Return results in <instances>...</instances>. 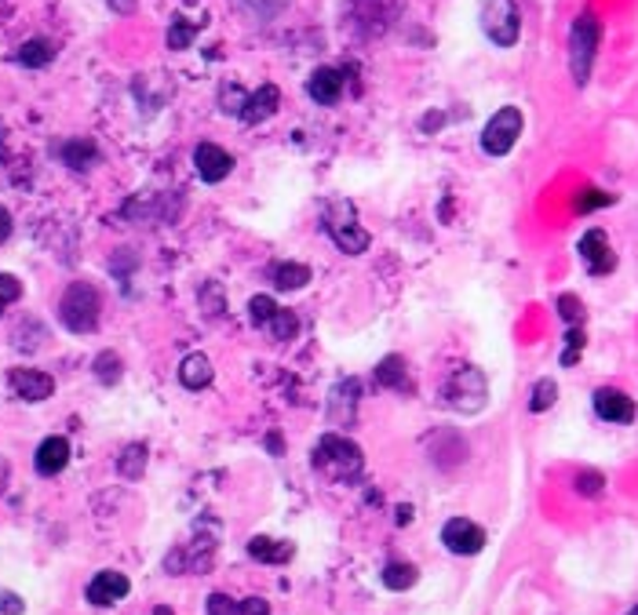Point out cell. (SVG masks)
<instances>
[{
    "instance_id": "cell-19",
    "label": "cell",
    "mask_w": 638,
    "mask_h": 615,
    "mask_svg": "<svg viewBox=\"0 0 638 615\" xmlns=\"http://www.w3.org/2000/svg\"><path fill=\"white\" fill-rule=\"evenodd\" d=\"M211 379H216V368H211V361L204 354H186L183 364H179V382L186 389H204L211 386Z\"/></svg>"
},
{
    "instance_id": "cell-1",
    "label": "cell",
    "mask_w": 638,
    "mask_h": 615,
    "mask_svg": "<svg viewBox=\"0 0 638 615\" xmlns=\"http://www.w3.org/2000/svg\"><path fill=\"white\" fill-rule=\"evenodd\" d=\"M314 470L325 474V477H332V481L350 484V481L361 477L365 456H361V448H358L354 440H347V437H340V433H329V437L317 440V448H314Z\"/></svg>"
},
{
    "instance_id": "cell-8",
    "label": "cell",
    "mask_w": 638,
    "mask_h": 615,
    "mask_svg": "<svg viewBox=\"0 0 638 615\" xmlns=\"http://www.w3.org/2000/svg\"><path fill=\"white\" fill-rule=\"evenodd\" d=\"M442 542L456 557H474V553L486 550V528L474 525L470 517H449L442 525Z\"/></svg>"
},
{
    "instance_id": "cell-2",
    "label": "cell",
    "mask_w": 638,
    "mask_h": 615,
    "mask_svg": "<svg viewBox=\"0 0 638 615\" xmlns=\"http://www.w3.org/2000/svg\"><path fill=\"white\" fill-rule=\"evenodd\" d=\"M599 44H602V22H599V15H591V12L576 15V22L569 30V70H573V81L580 88L588 84V77H591Z\"/></svg>"
},
{
    "instance_id": "cell-25",
    "label": "cell",
    "mask_w": 638,
    "mask_h": 615,
    "mask_svg": "<svg viewBox=\"0 0 638 615\" xmlns=\"http://www.w3.org/2000/svg\"><path fill=\"white\" fill-rule=\"evenodd\" d=\"M358 394H361V382H358V379H343V382L336 386V397H332V405H329V412H336V408L343 405V412H340L336 423H347V419L354 415V408H358Z\"/></svg>"
},
{
    "instance_id": "cell-44",
    "label": "cell",
    "mask_w": 638,
    "mask_h": 615,
    "mask_svg": "<svg viewBox=\"0 0 638 615\" xmlns=\"http://www.w3.org/2000/svg\"><path fill=\"white\" fill-rule=\"evenodd\" d=\"M627 615H638V604H634V608H631V611H627Z\"/></svg>"
},
{
    "instance_id": "cell-11",
    "label": "cell",
    "mask_w": 638,
    "mask_h": 615,
    "mask_svg": "<svg viewBox=\"0 0 638 615\" xmlns=\"http://www.w3.org/2000/svg\"><path fill=\"white\" fill-rule=\"evenodd\" d=\"M194 167H197V175L204 183H223L234 172V157L216 142H201L194 149Z\"/></svg>"
},
{
    "instance_id": "cell-32",
    "label": "cell",
    "mask_w": 638,
    "mask_h": 615,
    "mask_svg": "<svg viewBox=\"0 0 638 615\" xmlns=\"http://www.w3.org/2000/svg\"><path fill=\"white\" fill-rule=\"evenodd\" d=\"M220 102H223V114H234V117H241V114H245V102H248V95H245L241 88L227 84V88H223V95H220Z\"/></svg>"
},
{
    "instance_id": "cell-43",
    "label": "cell",
    "mask_w": 638,
    "mask_h": 615,
    "mask_svg": "<svg viewBox=\"0 0 638 615\" xmlns=\"http://www.w3.org/2000/svg\"><path fill=\"white\" fill-rule=\"evenodd\" d=\"M153 615H172V608H157V611H153Z\"/></svg>"
},
{
    "instance_id": "cell-31",
    "label": "cell",
    "mask_w": 638,
    "mask_h": 615,
    "mask_svg": "<svg viewBox=\"0 0 638 615\" xmlns=\"http://www.w3.org/2000/svg\"><path fill=\"white\" fill-rule=\"evenodd\" d=\"M583 328L580 324H569L565 328V350H562V368H573L576 361H580V350H583Z\"/></svg>"
},
{
    "instance_id": "cell-40",
    "label": "cell",
    "mask_w": 638,
    "mask_h": 615,
    "mask_svg": "<svg viewBox=\"0 0 638 615\" xmlns=\"http://www.w3.org/2000/svg\"><path fill=\"white\" fill-rule=\"evenodd\" d=\"M8 237H12V211L0 208V241H8Z\"/></svg>"
},
{
    "instance_id": "cell-27",
    "label": "cell",
    "mask_w": 638,
    "mask_h": 615,
    "mask_svg": "<svg viewBox=\"0 0 638 615\" xmlns=\"http://www.w3.org/2000/svg\"><path fill=\"white\" fill-rule=\"evenodd\" d=\"M117 470H121V477L139 481V477H142V470H146V444H128L125 456L117 459Z\"/></svg>"
},
{
    "instance_id": "cell-38",
    "label": "cell",
    "mask_w": 638,
    "mask_h": 615,
    "mask_svg": "<svg viewBox=\"0 0 638 615\" xmlns=\"http://www.w3.org/2000/svg\"><path fill=\"white\" fill-rule=\"evenodd\" d=\"M0 611H8V615H22V601L15 594H0Z\"/></svg>"
},
{
    "instance_id": "cell-7",
    "label": "cell",
    "mask_w": 638,
    "mask_h": 615,
    "mask_svg": "<svg viewBox=\"0 0 638 615\" xmlns=\"http://www.w3.org/2000/svg\"><path fill=\"white\" fill-rule=\"evenodd\" d=\"M329 234H332V241L340 244V252H347V255H365L368 244H372L368 230L358 222V215H354L350 204H336V208H332V215H329Z\"/></svg>"
},
{
    "instance_id": "cell-10",
    "label": "cell",
    "mask_w": 638,
    "mask_h": 615,
    "mask_svg": "<svg viewBox=\"0 0 638 615\" xmlns=\"http://www.w3.org/2000/svg\"><path fill=\"white\" fill-rule=\"evenodd\" d=\"M128 590H132V583H128V576H125V572L106 568V572H99V576L88 583L84 597H88V604H95V608H110V604L125 601V597H128Z\"/></svg>"
},
{
    "instance_id": "cell-41",
    "label": "cell",
    "mask_w": 638,
    "mask_h": 615,
    "mask_svg": "<svg viewBox=\"0 0 638 615\" xmlns=\"http://www.w3.org/2000/svg\"><path fill=\"white\" fill-rule=\"evenodd\" d=\"M8 477H12V466L0 459V495H4V488H8Z\"/></svg>"
},
{
    "instance_id": "cell-36",
    "label": "cell",
    "mask_w": 638,
    "mask_h": 615,
    "mask_svg": "<svg viewBox=\"0 0 638 615\" xmlns=\"http://www.w3.org/2000/svg\"><path fill=\"white\" fill-rule=\"evenodd\" d=\"M19 295H22L19 277H12V273H0V303H4V306H12V303H19Z\"/></svg>"
},
{
    "instance_id": "cell-21",
    "label": "cell",
    "mask_w": 638,
    "mask_h": 615,
    "mask_svg": "<svg viewBox=\"0 0 638 615\" xmlns=\"http://www.w3.org/2000/svg\"><path fill=\"white\" fill-rule=\"evenodd\" d=\"M271 281H274L278 292H299V288L310 285V266H303V262H281V266H274Z\"/></svg>"
},
{
    "instance_id": "cell-42",
    "label": "cell",
    "mask_w": 638,
    "mask_h": 615,
    "mask_svg": "<svg viewBox=\"0 0 638 615\" xmlns=\"http://www.w3.org/2000/svg\"><path fill=\"white\" fill-rule=\"evenodd\" d=\"M412 514H416L412 507H398V525H409V521H412Z\"/></svg>"
},
{
    "instance_id": "cell-26",
    "label": "cell",
    "mask_w": 638,
    "mask_h": 615,
    "mask_svg": "<svg viewBox=\"0 0 638 615\" xmlns=\"http://www.w3.org/2000/svg\"><path fill=\"white\" fill-rule=\"evenodd\" d=\"M263 331H267L274 343H289V339H296V335H299V320H296V313H292V310H285V306H281Z\"/></svg>"
},
{
    "instance_id": "cell-29",
    "label": "cell",
    "mask_w": 638,
    "mask_h": 615,
    "mask_svg": "<svg viewBox=\"0 0 638 615\" xmlns=\"http://www.w3.org/2000/svg\"><path fill=\"white\" fill-rule=\"evenodd\" d=\"M278 310H281V306H278L271 295H252V299H248V317H252L255 328H267Z\"/></svg>"
},
{
    "instance_id": "cell-12",
    "label": "cell",
    "mask_w": 638,
    "mask_h": 615,
    "mask_svg": "<svg viewBox=\"0 0 638 615\" xmlns=\"http://www.w3.org/2000/svg\"><path fill=\"white\" fill-rule=\"evenodd\" d=\"M580 255H583V262H588V273H595V277H606V273L616 269V255L609 252L606 230H588L583 234L580 237Z\"/></svg>"
},
{
    "instance_id": "cell-35",
    "label": "cell",
    "mask_w": 638,
    "mask_h": 615,
    "mask_svg": "<svg viewBox=\"0 0 638 615\" xmlns=\"http://www.w3.org/2000/svg\"><path fill=\"white\" fill-rule=\"evenodd\" d=\"M602 484H606V477H602L599 470L576 474V491H580V495H602Z\"/></svg>"
},
{
    "instance_id": "cell-20",
    "label": "cell",
    "mask_w": 638,
    "mask_h": 615,
    "mask_svg": "<svg viewBox=\"0 0 638 615\" xmlns=\"http://www.w3.org/2000/svg\"><path fill=\"white\" fill-rule=\"evenodd\" d=\"M59 157H63V164L73 167V172H84V167H91L99 160V146L91 139H70V142L59 146Z\"/></svg>"
},
{
    "instance_id": "cell-45",
    "label": "cell",
    "mask_w": 638,
    "mask_h": 615,
    "mask_svg": "<svg viewBox=\"0 0 638 615\" xmlns=\"http://www.w3.org/2000/svg\"><path fill=\"white\" fill-rule=\"evenodd\" d=\"M0 313H4V303H0Z\"/></svg>"
},
{
    "instance_id": "cell-16",
    "label": "cell",
    "mask_w": 638,
    "mask_h": 615,
    "mask_svg": "<svg viewBox=\"0 0 638 615\" xmlns=\"http://www.w3.org/2000/svg\"><path fill=\"white\" fill-rule=\"evenodd\" d=\"M278 106H281V91H278V84H259V88L248 95V102H245L241 121H248V124H263L267 117L278 114Z\"/></svg>"
},
{
    "instance_id": "cell-4",
    "label": "cell",
    "mask_w": 638,
    "mask_h": 615,
    "mask_svg": "<svg viewBox=\"0 0 638 615\" xmlns=\"http://www.w3.org/2000/svg\"><path fill=\"white\" fill-rule=\"evenodd\" d=\"M99 310H102V299H99V288L88 285V281H73L63 299H59V320L73 331V335H88L99 328Z\"/></svg>"
},
{
    "instance_id": "cell-22",
    "label": "cell",
    "mask_w": 638,
    "mask_h": 615,
    "mask_svg": "<svg viewBox=\"0 0 638 615\" xmlns=\"http://www.w3.org/2000/svg\"><path fill=\"white\" fill-rule=\"evenodd\" d=\"M51 59H56V44H51L47 37H30V40L19 47V63H22V66H30V70L47 66Z\"/></svg>"
},
{
    "instance_id": "cell-3",
    "label": "cell",
    "mask_w": 638,
    "mask_h": 615,
    "mask_svg": "<svg viewBox=\"0 0 638 615\" xmlns=\"http://www.w3.org/2000/svg\"><path fill=\"white\" fill-rule=\"evenodd\" d=\"M442 397H445V405H449L453 412H460V415H478V412L486 408V401H489V382H486V375L478 372V368L463 364V368H456V372L445 379Z\"/></svg>"
},
{
    "instance_id": "cell-18",
    "label": "cell",
    "mask_w": 638,
    "mask_h": 615,
    "mask_svg": "<svg viewBox=\"0 0 638 615\" xmlns=\"http://www.w3.org/2000/svg\"><path fill=\"white\" fill-rule=\"evenodd\" d=\"M248 553L255 557V561H263V565H289V561H292V553H296V546L285 542V539L255 535V539L248 542Z\"/></svg>"
},
{
    "instance_id": "cell-33",
    "label": "cell",
    "mask_w": 638,
    "mask_h": 615,
    "mask_svg": "<svg viewBox=\"0 0 638 615\" xmlns=\"http://www.w3.org/2000/svg\"><path fill=\"white\" fill-rule=\"evenodd\" d=\"M613 204V193H602V190H583L580 197H576V211L583 215V211H595V208H609Z\"/></svg>"
},
{
    "instance_id": "cell-37",
    "label": "cell",
    "mask_w": 638,
    "mask_h": 615,
    "mask_svg": "<svg viewBox=\"0 0 638 615\" xmlns=\"http://www.w3.org/2000/svg\"><path fill=\"white\" fill-rule=\"evenodd\" d=\"M194 33H197V30H194L190 22H176V26L168 30V47H176V51H179V47H190Z\"/></svg>"
},
{
    "instance_id": "cell-15",
    "label": "cell",
    "mask_w": 638,
    "mask_h": 615,
    "mask_svg": "<svg viewBox=\"0 0 638 615\" xmlns=\"http://www.w3.org/2000/svg\"><path fill=\"white\" fill-rule=\"evenodd\" d=\"M33 463H37V474H40V477L63 474L66 463H70V440H66V437H44Z\"/></svg>"
},
{
    "instance_id": "cell-23",
    "label": "cell",
    "mask_w": 638,
    "mask_h": 615,
    "mask_svg": "<svg viewBox=\"0 0 638 615\" xmlns=\"http://www.w3.org/2000/svg\"><path fill=\"white\" fill-rule=\"evenodd\" d=\"M376 382L380 386H391V389H409V372H405V357L391 354L376 364Z\"/></svg>"
},
{
    "instance_id": "cell-9",
    "label": "cell",
    "mask_w": 638,
    "mask_h": 615,
    "mask_svg": "<svg viewBox=\"0 0 638 615\" xmlns=\"http://www.w3.org/2000/svg\"><path fill=\"white\" fill-rule=\"evenodd\" d=\"M8 382H12V389H15V397H22V401H30V405L47 401L51 394H56V379H51L47 372H40V368H12Z\"/></svg>"
},
{
    "instance_id": "cell-14",
    "label": "cell",
    "mask_w": 638,
    "mask_h": 615,
    "mask_svg": "<svg viewBox=\"0 0 638 615\" xmlns=\"http://www.w3.org/2000/svg\"><path fill=\"white\" fill-rule=\"evenodd\" d=\"M306 95L317 106H336L343 98V73L336 66H317L306 81Z\"/></svg>"
},
{
    "instance_id": "cell-6",
    "label": "cell",
    "mask_w": 638,
    "mask_h": 615,
    "mask_svg": "<svg viewBox=\"0 0 638 615\" xmlns=\"http://www.w3.org/2000/svg\"><path fill=\"white\" fill-rule=\"evenodd\" d=\"M522 109L518 106H500L496 114L489 117V124L482 128V149L489 153V157H504V153H511L514 149V142H518V135H522Z\"/></svg>"
},
{
    "instance_id": "cell-28",
    "label": "cell",
    "mask_w": 638,
    "mask_h": 615,
    "mask_svg": "<svg viewBox=\"0 0 638 615\" xmlns=\"http://www.w3.org/2000/svg\"><path fill=\"white\" fill-rule=\"evenodd\" d=\"M558 401V382L555 379H540L537 386H533V394H529V412H547L551 405Z\"/></svg>"
},
{
    "instance_id": "cell-13",
    "label": "cell",
    "mask_w": 638,
    "mask_h": 615,
    "mask_svg": "<svg viewBox=\"0 0 638 615\" xmlns=\"http://www.w3.org/2000/svg\"><path fill=\"white\" fill-rule=\"evenodd\" d=\"M595 412H599V419H606V423L627 426V423L634 419V401L624 394V389L602 386V389H595Z\"/></svg>"
},
{
    "instance_id": "cell-5",
    "label": "cell",
    "mask_w": 638,
    "mask_h": 615,
    "mask_svg": "<svg viewBox=\"0 0 638 615\" xmlns=\"http://www.w3.org/2000/svg\"><path fill=\"white\" fill-rule=\"evenodd\" d=\"M482 30L496 47H514L522 37V12L514 0H486L482 4Z\"/></svg>"
},
{
    "instance_id": "cell-39",
    "label": "cell",
    "mask_w": 638,
    "mask_h": 615,
    "mask_svg": "<svg viewBox=\"0 0 638 615\" xmlns=\"http://www.w3.org/2000/svg\"><path fill=\"white\" fill-rule=\"evenodd\" d=\"M106 4H110L117 15H132L139 8V0H106Z\"/></svg>"
},
{
    "instance_id": "cell-34",
    "label": "cell",
    "mask_w": 638,
    "mask_h": 615,
    "mask_svg": "<svg viewBox=\"0 0 638 615\" xmlns=\"http://www.w3.org/2000/svg\"><path fill=\"white\" fill-rule=\"evenodd\" d=\"M558 317L565 324H583V303L576 295H558Z\"/></svg>"
},
{
    "instance_id": "cell-30",
    "label": "cell",
    "mask_w": 638,
    "mask_h": 615,
    "mask_svg": "<svg viewBox=\"0 0 638 615\" xmlns=\"http://www.w3.org/2000/svg\"><path fill=\"white\" fill-rule=\"evenodd\" d=\"M95 375H99V382L114 386V382L121 379V357H117L114 350H102V354L95 357Z\"/></svg>"
},
{
    "instance_id": "cell-24",
    "label": "cell",
    "mask_w": 638,
    "mask_h": 615,
    "mask_svg": "<svg viewBox=\"0 0 638 615\" xmlns=\"http://www.w3.org/2000/svg\"><path fill=\"white\" fill-rule=\"evenodd\" d=\"M380 579H384L387 590L401 594V590H412V586H416L419 572H416V565H409V561H391V565L380 572Z\"/></svg>"
},
{
    "instance_id": "cell-17",
    "label": "cell",
    "mask_w": 638,
    "mask_h": 615,
    "mask_svg": "<svg viewBox=\"0 0 638 615\" xmlns=\"http://www.w3.org/2000/svg\"><path fill=\"white\" fill-rule=\"evenodd\" d=\"M204 611L208 615H271V604L263 601V597H227V594H211L204 601Z\"/></svg>"
}]
</instances>
